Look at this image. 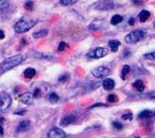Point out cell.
Wrapping results in <instances>:
<instances>
[{
  "label": "cell",
  "instance_id": "cell-7",
  "mask_svg": "<svg viewBox=\"0 0 155 138\" xmlns=\"http://www.w3.org/2000/svg\"><path fill=\"white\" fill-rule=\"evenodd\" d=\"M48 138H66V133L58 127H53L48 133Z\"/></svg>",
  "mask_w": 155,
  "mask_h": 138
},
{
  "label": "cell",
  "instance_id": "cell-30",
  "mask_svg": "<svg viewBox=\"0 0 155 138\" xmlns=\"http://www.w3.org/2000/svg\"><path fill=\"white\" fill-rule=\"evenodd\" d=\"M39 95H40V90L36 89L34 92V97H39Z\"/></svg>",
  "mask_w": 155,
  "mask_h": 138
},
{
  "label": "cell",
  "instance_id": "cell-27",
  "mask_svg": "<svg viewBox=\"0 0 155 138\" xmlns=\"http://www.w3.org/2000/svg\"><path fill=\"white\" fill-rule=\"evenodd\" d=\"M113 126L116 128V129H122L123 128V125L121 123H119V122H113Z\"/></svg>",
  "mask_w": 155,
  "mask_h": 138
},
{
  "label": "cell",
  "instance_id": "cell-1",
  "mask_svg": "<svg viewBox=\"0 0 155 138\" xmlns=\"http://www.w3.org/2000/svg\"><path fill=\"white\" fill-rule=\"evenodd\" d=\"M36 24V21L32 20V19H30V17H27V16H25V17H22L19 21H17L14 25V30L16 33H19V34H22V33H26V31H28L30 30L32 27L34 26Z\"/></svg>",
  "mask_w": 155,
  "mask_h": 138
},
{
  "label": "cell",
  "instance_id": "cell-14",
  "mask_svg": "<svg viewBox=\"0 0 155 138\" xmlns=\"http://www.w3.org/2000/svg\"><path fill=\"white\" fill-rule=\"evenodd\" d=\"M150 15L151 14H150V12H149V11L142 10L140 13H139V20H140L142 23H143V22H146V20L150 17Z\"/></svg>",
  "mask_w": 155,
  "mask_h": 138
},
{
  "label": "cell",
  "instance_id": "cell-31",
  "mask_svg": "<svg viewBox=\"0 0 155 138\" xmlns=\"http://www.w3.org/2000/svg\"><path fill=\"white\" fill-rule=\"evenodd\" d=\"M102 106H106V105H103L101 103H98V104H95V105H93L91 108H95V107H102Z\"/></svg>",
  "mask_w": 155,
  "mask_h": 138
},
{
  "label": "cell",
  "instance_id": "cell-34",
  "mask_svg": "<svg viewBox=\"0 0 155 138\" xmlns=\"http://www.w3.org/2000/svg\"><path fill=\"white\" fill-rule=\"evenodd\" d=\"M129 24H130V25H132V24H134V19H131V20L129 21Z\"/></svg>",
  "mask_w": 155,
  "mask_h": 138
},
{
  "label": "cell",
  "instance_id": "cell-5",
  "mask_svg": "<svg viewBox=\"0 0 155 138\" xmlns=\"http://www.w3.org/2000/svg\"><path fill=\"white\" fill-rule=\"evenodd\" d=\"M107 54H108V50L106 48H97L94 51L89 52L87 56L92 57V58H101L103 56H106Z\"/></svg>",
  "mask_w": 155,
  "mask_h": 138
},
{
  "label": "cell",
  "instance_id": "cell-21",
  "mask_svg": "<svg viewBox=\"0 0 155 138\" xmlns=\"http://www.w3.org/2000/svg\"><path fill=\"white\" fill-rule=\"evenodd\" d=\"M9 2L8 1H5V0H2V1H0V11L1 12H3V11L8 10L9 9Z\"/></svg>",
  "mask_w": 155,
  "mask_h": 138
},
{
  "label": "cell",
  "instance_id": "cell-28",
  "mask_svg": "<svg viewBox=\"0 0 155 138\" xmlns=\"http://www.w3.org/2000/svg\"><path fill=\"white\" fill-rule=\"evenodd\" d=\"M122 118L124 119V120H131V119H132V114L131 113L123 114V117H122Z\"/></svg>",
  "mask_w": 155,
  "mask_h": 138
},
{
  "label": "cell",
  "instance_id": "cell-29",
  "mask_svg": "<svg viewBox=\"0 0 155 138\" xmlns=\"http://www.w3.org/2000/svg\"><path fill=\"white\" fill-rule=\"evenodd\" d=\"M68 80V76H66V74H64V76H62L60 78H59V81L60 82H65V81H67Z\"/></svg>",
  "mask_w": 155,
  "mask_h": 138
},
{
  "label": "cell",
  "instance_id": "cell-6",
  "mask_svg": "<svg viewBox=\"0 0 155 138\" xmlns=\"http://www.w3.org/2000/svg\"><path fill=\"white\" fill-rule=\"evenodd\" d=\"M110 72V70L105 67V66H99L97 68L93 69L92 70V74L95 77V78H102V77H106L108 76Z\"/></svg>",
  "mask_w": 155,
  "mask_h": 138
},
{
  "label": "cell",
  "instance_id": "cell-10",
  "mask_svg": "<svg viewBox=\"0 0 155 138\" xmlns=\"http://www.w3.org/2000/svg\"><path fill=\"white\" fill-rule=\"evenodd\" d=\"M154 115H155V111H153V110H143V111H141L140 113L138 114V118L150 119V118H153Z\"/></svg>",
  "mask_w": 155,
  "mask_h": 138
},
{
  "label": "cell",
  "instance_id": "cell-37",
  "mask_svg": "<svg viewBox=\"0 0 155 138\" xmlns=\"http://www.w3.org/2000/svg\"><path fill=\"white\" fill-rule=\"evenodd\" d=\"M135 138H140V137H135Z\"/></svg>",
  "mask_w": 155,
  "mask_h": 138
},
{
  "label": "cell",
  "instance_id": "cell-17",
  "mask_svg": "<svg viewBox=\"0 0 155 138\" xmlns=\"http://www.w3.org/2000/svg\"><path fill=\"white\" fill-rule=\"evenodd\" d=\"M122 21H123V16H122V15H119V14H115L114 16H112L111 24L112 25H117V24H120Z\"/></svg>",
  "mask_w": 155,
  "mask_h": 138
},
{
  "label": "cell",
  "instance_id": "cell-35",
  "mask_svg": "<svg viewBox=\"0 0 155 138\" xmlns=\"http://www.w3.org/2000/svg\"><path fill=\"white\" fill-rule=\"evenodd\" d=\"M150 97H151V98H154L155 99V94H154V95H150Z\"/></svg>",
  "mask_w": 155,
  "mask_h": 138
},
{
  "label": "cell",
  "instance_id": "cell-26",
  "mask_svg": "<svg viewBox=\"0 0 155 138\" xmlns=\"http://www.w3.org/2000/svg\"><path fill=\"white\" fill-rule=\"evenodd\" d=\"M32 5H34V2L32 1H28V2L25 3V8L27 10H32Z\"/></svg>",
  "mask_w": 155,
  "mask_h": 138
},
{
  "label": "cell",
  "instance_id": "cell-3",
  "mask_svg": "<svg viewBox=\"0 0 155 138\" xmlns=\"http://www.w3.org/2000/svg\"><path fill=\"white\" fill-rule=\"evenodd\" d=\"M145 31L141 29H136L130 31L128 34H126L125 41L127 43H137L138 41H141L145 37Z\"/></svg>",
  "mask_w": 155,
  "mask_h": 138
},
{
  "label": "cell",
  "instance_id": "cell-19",
  "mask_svg": "<svg viewBox=\"0 0 155 138\" xmlns=\"http://www.w3.org/2000/svg\"><path fill=\"white\" fill-rule=\"evenodd\" d=\"M48 34V30H40V31H37V33H34V38L36 39H38V38H42L44 36H46Z\"/></svg>",
  "mask_w": 155,
  "mask_h": 138
},
{
  "label": "cell",
  "instance_id": "cell-20",
  "mask_svg": "<svg viewBox=\"0 0 155 138\" xmlns=\"http://www.w3.org/2000/svg\"><path fill=\"white\" fill-rule=\"evenodd\" d=\"M48 100L51 103H57L58 100H59V96L56 93H51L48 95Z\"/></svg>",
  "mask_w": 155,
  "mask_h": 138
},
{
  "label": "cell",
  "instance_id": "cell-32",
  "mask_svg": "<svg viewBox=\"0 0 155 138\" xmlns=\"http://www.w3.org/2000/svg\"><path fill=\"white\" fill-rule=\"evenodd\" d=\"M25 112H26L25 110H21V111H16V112H15V114H24Z\"/></svg>",
  "mask_w": 155,
  "mask_h": 138
},
{
  "label": "cell",
  "instance_id": "cell-24",
  "mask_svg": "<svg viewBox=\"0 0 155 138\" xmlns=\"http://www.w3.org/2000/svg\"><path fill=\"white\" fill-rule=\"evenodd\" d=\"M144 57L148 59H155V51L154 52H150V53H148V54H144Z\"/></svg>",
  "mask_w": 155,
  "mask_h": 138
},
{
  "label": "cell",
  "instance_id": "cell-2",
  "mask_svg": "<svg viewBox=\"0 0 155 138\" xmlns=\"http://www.w3.org/2000/svg\"><path fill=\"white\" fill-rule=\"evenodd\" d=\"M23 60H24V56L19 54L14 55V56H12V57H9V58L5 59V60L1 63V72L3 74L7 70L14 68L17 65L21 64Z\"/></svg>",
  "mask_w": 155,
  "mask_h": 138
},
{
  "label": "cell",
  "instance_id": "cell-22",
  "mask_svg": "<svg viewBox=\"0 0 155 138\" xmlns=\"http://www.w3.org/2000/svg\"><path fill=\"white\" fill-rule=\"evenodd\" d=\"M108 102H110V103H116V102H117V97H116L115 94H110V95L108 96Z\"/></svg>",
  "mask_w": 155,
  "mask_h": 138
},
{
  "label": "cell",
  "instance_id": "cell-13",
  "mask_svg": "<svg viewBox=\"0 0 155 138\" xmlns=\"http://www.w3.org/2000/svg\"><path fill=\"white\" fill-rule=\"evenodd\" d=\"M132 86H134L136 90H138L139 92H143V91H144V89H145L144 83H143L141 80H137V81H135V82H134V84H132Z\"/></svg>",
  "mask_w": 155,
  "mask_h": 138
},
{
  "label": "cell",
  "instance_id": "cell-9",
  "mask_svg": "<svg viewBox=\"0 0 155 138\" xmlns=\"http://www.w3.org/2000/svg\"><path fill=\"white\" fill-rule=\"evenodd\" d=\"M76 121V117L73 115V114H69V115H66L65 118L62 119V121H60V124L63 125V126H67L69 124L73 123Z\"/></svg>",
  "mask_w": 155,
  "mask_h": 138
},
{
  "label": "cell",
  "instance_id": "cell-23",
  "mask_svg": "<svg viewBox=\"0 0 155 138\" xmlns=\"http://www.w3.org/2000/svg\"><path fill=\"white\" fill-rule=\"evenodd\" d=\"M76 2H77L76 0H62V1H60V3L64 5H70L76 3Z\"/></svg>",
  "mask_w": 155,
  "mask_h": 138
},
{
  "label": "cell",
  "instance_id": "cell-12",
  "mask_svg": "<svg viewBox=\"0 0 155 138\" xmlns=\"http://www.w3.org/2000/svg\"><path fill=\"white\" fill-rule=\"evenodd\" d=\"M114 85H115V83H114V81L112 79H105L103 82H102V86H103V89L107 90V91L112 90L114 88Z\"/></svg>",
  "mask_w": 155,
  "mask_h": 138
},
{
  "label": "cell",
  "instance_id": "cell-11",
  "mask_svg": "<svg viewBox=\"0 0 155 138\" xmlns=\"http://www.w3.org/2000/svg\"><path fill=\"white\" fill-rule=\"evenodd\" d=\"M29 126H30V122H29L28 120H25V121L19 122L17 127H16V131H17V132H24L26 129H28Z\"/></svg>",
  "mask_w": 155,
  "mask_h": 138
},
{
  "label": "cell",
  "instance_id": "cell-4",
  "mask_svg": "<svg viewBox=\"0 0 155 138\" xmlns=\"http://www.w3.org/2000/svg\"><path fill=\"white\" fill-rule=\"evenodd\" d=\"M11 103H12V99L10 97V95L2 92L1 93V112H5L10 108Z\"/></svg>",
  "mask_w": 155,
  "mask_h": 138
},
{
  "label": "cell",
  "instance_id": "cell-8",
  "mask_svg": "<svg viewBox=\"0 0 155 138\" xmlns=\"http://www.w3.org/2000/svg\"><path fill=\"white\" fill-rule=\"evenodd\" d=\"M32 99H34V94H30L28 93V92L22 94V95L19 96V100H21L22 103L26 104V105H29V104L32 103Z\"/></svg>",
  "mask_w": 155,
  "mask_h": 138
},
{
  "label": "cell",
  "instance_id": "cell-25",
  "mask_svg": "<svg viewBox=\"0 0 155 138\" xmlns=\"http://www.w3.org/2000/svg\"><path fill=\"white\" fill-rule=\"evenodd\" d=\"M66 48H67V44H66V43H65V42H60V43H59V45H58V51H59V52H62V51H64V50L66 49Z\"/></svg>",
  "mask_w": 155,
  "mask_h": 138
},
{
  "label": "cell",
  "instance_id": "cell-18",
  "mask_svg": "<svg viewBox=\"0 0 155 138\" xmlns=\"http://www.w3.org/2000/svg\"><path fill=\"white\" fill-rule=\"evenodd\" d=\"M129 70H130V67L128 65H124L123 66V69H122V72H121V77L123 80L126 79V76L127 74H129Z\"/></svg>",
  "mask_w": 155,
  "mask_h": 138
},
{
  "label": "cell",
  "instance_id": "cell-36",
  "mask_svg": "<svg viewBox=\"0 0 155 138\" xmlns=\"http://www.w3.org/2000/svg\"><path fill=\"white\" fill-rule=\"evenodd\" d=\"M152 138H155V135H154V136H153V137H152Z\"/></svg>",
  "mask_w": 155,
  "mask_h": 138
},
{
  "label": "cell",
  "instance_id": "cell-33",
  "mask_svg": "<svg viewBox=\"0 0 155 138\" xmlns=\"http://www.w3.org/2000/svg\"><path fill=\"white\" fill-rule=\"evenodd\" d=\"M0 38H1V39L5 38V31H3V30H1V36H0Z\"/></svg>",
  "mask_w": 155,
  "mask_h": 138
},
{
  "label": "cell",
  "instance_id": "cell-38",
  "mask_svg": "<svg viewBox=\"0 0 155 138\" xmlns=\"http://www.w3.org/2000/svg\"><path fill=\"white\" fill-rule=\"evenodd\" d=\"M154 27H155V23H154Z\"/></svg>",
  "mask_w": 155,
  "mask_h": 138
},
{
  "label": "cell",
  "instance_id": "cell-15",
  "mask_svg": "<svg viewBox=\"0 0 155 138\" xmlns=\"http://www.w3.org/2000/svg\"><path fill=\"white\" fill-rule=\"evenodd\" d=\"M120 41H117V40H111L110 42H109V46H110V49L112 50V52H116L117 50H119V46H120Z\"/></svg>",
  "mask_w": 155,
  "mask_h": 138
},
{
  "label": "cell",
  "instance_id": "cell-16",
  "mask_svg": "<svg viewBox=\"0 0 155 138\" xmlns=\"http://www.w3.org/2000/svg\"><path fill=\"white\" fill-rule=\"evenodd\" d=\"M34 74H36V69H34V68H27L24 71L25 78H27V79H30V78H32Z\"/></svg>",
  "mask_w": 155,
  "mask_h": 138
}]
</instances>
